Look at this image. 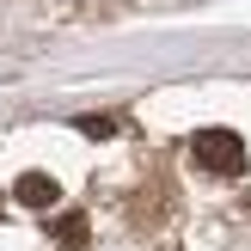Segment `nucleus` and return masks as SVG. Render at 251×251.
I'll use <instances>...</instances> for the list:
<instances>
[{
  "instance_id": "4",
  "label": "nucleus",
  "mask_w": 251,
  "mask_h": 251,
  "mask_svg": "<svg viewBox=\"0 0 251 251\" xmlns=\"http://www.w3.org/2000/svg\"><path fill=\"white\" fill-rule=\"evenodd\" d=\"M74 129H80L86 141H110V135H117V117H98V110H92V117H80Z\"/></svg>"
},
{
  "instance_id": "2",
  "label": "nucleus",
  "mask_w": 251,
  "mask_h": 251,
  "mask_svg": "<svg viewBox=\"0 0 251 251\" xmlns=\"http://www.w3.org/2000/svg\"><path fill=\"white\" fill-rule=\"evenodd\" d=\"M12 202H25V208H55L61 202V184L49 178V172H19V178H12Z\"/></svg>"
},
{
  "instance_id": "3",
  "label": "nucleus",
  "mask_w": 251,
  "mask_h": 251,
  "mask_svg": "<svg viewBox=\"0 0 251 251\" xmlns=\"http://www.w3.org/2000/svg\"><path fill=\"white\" fill-rule=\"evenodd\" d=\"M55 239L68 245V251H86V215H80V208H74V215H61V221H55Z\"/></svg>"
},
{
  "instance_id": "1",
  "label": "nucleus",
  "mask_w": 251,
  "mask_h": 251,
  "mask_svg": "<svg viewBox=\"0 0 251 251\" xmlns=\"http://www.w3.org/2000/svg\"><path fill=\"white\" fill-rule=\"evenodd\" d=\"M190 166L196 172H215V178H239V172H245V141L233 129H202L190 141Z\"/></svg>"
},
{
  "instance_id": "5",
  "label": "nucleus",
  "mask_w": 251,
  "mask_h": 251,
  "mask_svg": "<svg viewBox=\"0 0 251 251\" xmlns=\"http://www.w3.org/2000/svg\"><path fill=\"white\" fill-rule=\"evenodd\" d=\"M0 215H6V196H0Z\"/></svg>"
}]
</instances>
